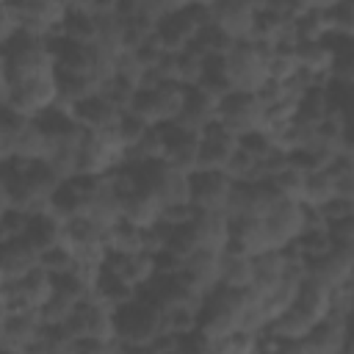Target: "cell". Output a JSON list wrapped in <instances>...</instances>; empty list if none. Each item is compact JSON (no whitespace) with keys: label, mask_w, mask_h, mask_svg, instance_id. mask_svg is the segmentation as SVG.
I'll use <instances>...</instances> for the list:
<instances>
[{"label":"cell","mask_w":354,"mask_h":354,"mask_svg":"<svg viewBox=\"0 0 354 354\" xmlns=\"http://www.w3.org/2000/svg\"><path fill=\"white\" fill-rule=\"evenodd\" d=\"M0 183L6 188L8 205L28 213V216L47 210L53 194L61 185V180L55 177V171L44 160L22 163V160H14V158L0 166Z\"/></svg>","instance_id":"1"},{"label":"cell","mask_w":354,"mask_h":354,"mask_svg":"<svg viewBox=\"0 0 354 354\" xmlns=\"http://www.w3.org/2000/svg\"><path fill=\"white\" fill-rule=\"evenodd\" d=\"M0 61H3L8 83L33 80V77H44L55 72V58H53L47 39H33L25 33H17L8 44L0 47Z\"/></svg>","instance_id":"2"},{"label":"cell","mask_w":354,"mask_h":354,"mask_svg":"<svg viewBox=\"0 0 354 354\" xmlns=\"http://www.w3.org/2000/svg\"><path fill=\"white\" fill-rule=\"evenodd\" d=\"M221 75L230 91L257 94L266 83V47L254 41H238L221 55Z\"/></svg>","instance_id":"3"},{"label":"cell","mask_w":354,"mask_h":354,"mask_svg":"<svg viewBox=\"0 0 354 354\" xmlns=\"http://www.w3.org/2000/svg\"><path fill=\"white\" fill-rule=\"evenodd\" d=\"M113 329H116V343H124V346H152L166 332L163 310L138 296L130 304L113 310Z\"/></svg>","instance_id":"4"},{"label":"cell","mask_w":354,"mask_h":354,"mask_svg":"<svg viewBox=\"0 0 354 354\" xmlns=\"http://www.w3.org/2000/svg\"><path fill=\"white\" fill-rule=\"evenodd\" d=\"M188 177L191 174H183V171L171 169L166 160H149V163L133 166L136 191L149 194L160 207L185 205L188 202Z\"/></svg>","instance_id":"5"},{"label":"cell","mask_w":354,"mask_h":354,"mask_svg":"<svg viewBox=\"0 0 354 354\" xmlns=\"http://www.w3.org/2000/svg\"><path fill=\"white\" fill-rule=\"evenodd\" d=\"M183 100H185V88L177 83H152L136 91L133 102H130V113H136L141 122H147L149 127H163L177 122L180 111H183Z\"/></svg>","instance_id":"6"},{"label":"cell","mask_w":354,"mask_h":354,"mask_svg":"<svg viewBox=\"0 0 354 354\" xmlns=\"http://www.w3.org/2000/svg\"><path fill=\"white\" fill-rule=\"evenodd\" d=\"M207 3H183L177 11L166 14L158 25H155V41L160 44L163 53L177 55L183 50L191 47L196 30L202 25H207Z\"/></svg>","instance_id":"7"},{"label":"cell","mask_w":354,"mask_h":354,"mask_svg":"<svg viewBox=\"0 0 354 354\" xmlns=\"http://www.w3.org/2000/svg\"><path fill=\"white\" fill-rule=\"evenodd\" d=\"M55 102H58V88H55V72H53V75H44V77L8 83L3 105L11 113H17L19 119H36L39 113L53 108Z\"/></svg>","instance_id":"8"},{"label":"cell","mask_w":354,"mask_h":354,"mask_svg":"<svg viewBox=\"0 0 354 354\" xmlns=\"http://www.w3.org/2000/svg\"><path fill=\"white\" fill-rule=\"evenodd\" d=\"M216 122L224 124L232 136H246L254 130H263L266 124V105L260 102L257 94H238L230 91L218 100V113Z\"/></svg>","instance_id":"9"},{"label":"cell","mask_w":354,"mask_h":354,"mask_svg":"<svg viewBox=\"0 0 354 354\" xmlns=\"http://www.w3.org/2000/svg\"><path fill=\"white\" fill-rule=\"evenodd\" d=\"M263 230H266V238H268V246L271 249H285L290 246L301 232H304V221H307V207L301 202H293V199H277L263 216Z\"/></svg>","instance_id":"10"},{"label":"cell","mask_w":354,"mask_h":354,"mask_svg":"<svg viewBox=\"0 0 354 354\" xmlns=\"http://www.w3.org/2000/svg\"><path fill=\"white\" fill-rule=\"evenodd\" d=\"M64 329L77 340H100V343L116 340L113 310L105 307L102 301H97L94 296H88V299L75 304V310H72L69 321L64 324Z\"/></svg>","instance_id":"11"},{"label":"cell","mask_w":354,"mask_h":354,"mask_svg":"<svg viewBox=\"0 0 354 354\" xmlns=\"http://www.w3.org/2000/svg\"><path fill=\"white\" fill-rule=\"evenodd\" d=\"M19 33L33 36V39H50L61 33V22L66 17V3H53V0H22L11 3Z\"/></svg>","instance_id":"12"},{"label":"cell","mask_w":354,"mask_h":354,"mask_svg":"<svg viewBox=\"0 0 354 354\" xmlns=\"http://www.w3.org/2000/svg\"><path fill=\"white\" fill-rule=\"evenodd\" d=\"M3 293H6V301H3L6 313H17V310H33V313H39L50 301V296H53V277L44 268L36 266L22 279L3 285Z\"/></svg>","instance_id":"13"},{"label":"cell","mask_w":354,"mask_h":354,"mask_svg":"<svg viewBox=\"0 0 354 354\" xmlns=\"http://www.w3.org/2000/svg\"><path fill=\"white\" fill-rule=\"evenodd\" d=\"M232 185L221 171H194L188 177V202L196 213H227Z\"/></svg>","instance_id":"14"},{"label":"cell","mask_w":354,"mask_h":354,"mask_svg":"<svg viewBox=\"0 0 354 354\" xmlns=\"http://www.w3.org/2000/svg\"><path fill=\"white\" fill-rule=\"evenodd\" d=\"M207 17H210V25H213L221 36H227L232 44L252 39L254 3H243V0L207 3Z\"/></svg>","instance_id":"15"},{"label":"cell","mask_w":354,"mask_h":354,"mask_svg":"<svg viewBox=\"0 0 354 354\" xmlns=\"http://www.w3.org/2000/svg\"><path fill=\"white\" fill-rule=\"evenodd\" d=\"M160 136H163V160L183 174H194L199 158V133L171 122L160 127Z\"/></svg>","instance_id":"16"},{"label":"cell","mask_w":354,"mask_h":354,"mask_svg":"<svg viewBox=\"0 0 354 354\" xmlns=\"http://www.w3.org/2000/svg\"><path fill=\"white\" fill-rule=\"evenodd\" d=\"M238 149V136H232L224 124L213 122L199 133V158L196 171H224L230 155Z\"/></svg>","instance_id":"17"},{"label":"cell","mask_w":354,"mask_h":354,"mask_svg":"<svg viewBox=\"0 0 354 354\" xmlns=\"http://www.w3.org/2000/svg\"><path fill=\"white\" fill-rule=\"evenodd\" d=\"M351 266H354V249L351 246H332L326 254L304 260V271L310 279L326 285L329 290L351 282Z\"/></svg>","instance_id":"18"},{"label":"cell","mask_w":354,"mask_h":354,"mask_svg":"<svg viewBox=\"0 0 354 354\" xmlns=\"http://www.w3.org/2000/svg\"><path fill=\"white\" fill-rule=\"evenodd\" d=\"M218 100H221V97H216V94L199 88V86L185 88V100H183V111H180V116H177V124L185 127V130L202 133L207 124L216 122Z\"/></svg>","instance_id":"19"},{"label":"cell","mask_w":354,"mask_h":354,"mask_svg":"<svg viewBox=\"0 0 354 354\" xmlns=\"http://www.w3.org/2000/svg\"><path fill=\"white\" fill-rule=\"evenodd\" d=\"M66 238V221H61L55 213L50 210H41V213H30L28 221H25V230H22V241L36 252H47L58 243H64Z\"/></svg>","instance_id":"20"},{"label":"cell","mask_w":354,"mask_h":354,"mask_svg":"<svg viewBox=\"0 0 354 354\" xmlns=\"http://www.w3.org/2000/svg\"><path fill=\"white\" fill-rule=\"evenodd\" d=\"M122 113L124 111L113 108L102 94H91V97H86V100H80V102L72 105V116H75V122L86 133H100V130L116 127Z\"/></svg>","instance_id":"21"},{"label":"cell","mask_w":354,"mask_h":354,"mask_svg":"<svg viewBox=\"0 0 354 354\" xmlns=\"http://www.w3.org/2000/svg\"><path fill=\"white\" fill-rule=\"evenodd\" d=\"M44 324L39 318V313L33 310H17V313H6V326H3V340L0 346L8 351L22 354L39 335H41Z\"/></svg>","instance_id":"22"},{"label":"cell","mask_w":354,"mask_h":354,"mask_svg":"<svg viewBox=\"0 0 354 354\" xmlns=\"http://www.w3.org/2000/svg\"><path fill=\"white\" fill-rule=\"evenodd\" d=\"M191 232H194L196 249L224 252L230 246V218H227V213H194Z\"/></svg>","instance_id":"23"},{"label":"cell","mask_w":354,"mask_h":354,"mask_svg":"<svg viewBox=\"0 0 354 354\" xmlns=\"http://www.w3.org/2000/svg\"><path fill=\"white\" fill-rule=\"evenodd\" d=\"M36 266H39V254L22 238H11V241L0 243V282L3 285L22 279Z\"/></svg>","instance_id":"24"},{"label":"cell","mask_w":354,"mask_h":354,"mask_svg":"<svg viewBox=\"0 0 354 354\" xmlns=\"http://www.w3.org/2000/svg\"><path fill=\"white\" fill-rule=\"evenodd\" d=\"M310 354H337L348 340V321L346 318H335V315H326L324 321H318L307 337H304Z\"/></svg>","instance_id":"25"},{"label":"cell","mask_w":354,"mask_h":354,"mask_svg":"<svg viewBox=\"0 0 354 354\" xmlns=\"http://www.w3.org/2000/svg\"><path fill=\"white\" fill-rule=\"evenodd\" d=\"M105 271L122 277L124 282H130L136 290H141L152 277H155V263L152 254L147 252H136V254H108L105 257Z\"/></svg>","instance_id":"26"},{"label":"cell","mask_w":354,"mask_h":354,"mask_svg":"<svg viewBox=\"0 0 354 354\" xmlns=\"http://www.w3.org/2000/svg\"><path fill=\"white\" fill-rule=\"evenodd\" d=\"M218 266H221V252H205L196 249L183 260V274L202 290L210 293L218 285Z\"/></svg>","instance_id":"27"},{"label":"cell","mask_w":354,"mask_h":354,"mask_svg":"<svg viewBox=\"0 0 354 354\" xmlns=\"http://www.w3.org/2000/svg\"><path fill=\"white\" fill-rule=\"evenodd\" d=\"M285 266H288V254L285 249H268L257 257H252V290L266 293L268 288L279 285L285 277Z\"/></svg>","instance_id":"28"},{"label":"cell","mask_w":354,"mask_h":354,"mask_svg":"<svg viewBox=\"0 0 354 354\" xmlns=\"http://www.w3.org/2000/svg\"><path fill=\"white\" fill-rule=\"evenodd\" d=\"M47 155H50V138H47L44 130L36 124V119H25V122L19 124V133H17L14 160L39 163V160H47Z\"/></svg>","instance_id":"29"},{"label":"cell","mask_w":354,"mask_h":354,"mask_svg":"<svg viewBox=\"0 0 354 354\" xmlns=\"http://www.w3.org/2000/svg\"><path fill=\"white\" fill-rule=\"evenodd\" d=\"M163 207L144 191H130L122 196V221L138 227V230H149L160 221Z\"/></svg>","instance_id":"30"},{"label":"cell","mask_w":354,"mask_h":354,"mask_svg":"<svg viewBox=\"0 0 354 354\" xmlns=\"http://www.w3.org/2000/svg\"><path fill=\"white\" fill-rule=\"evenodd\" d=\"M91 296H94L97 301H102L105 307L119 310V307L130 304L133 299H138V290H136L130 282H124L122 277H116V274H111V271L102 268L100 277H97V282H94Z\"/></svg>","instance_id":"31"},{"label":"cell","mask_w":354,"mask_h":354,"mask_svg":"<svg viewBox=\"0 0 354 354\" xmlns=\"http://www.w3.org/2000/svg\"><path fill=\"white\" fill-rule=\"evenodd\" d=\"M105 252H108V254H136V252H147V232L119 218L113 227L105 230Z\"/></svg>","instance_id":"32"},{"label":"cell","mask_w":354,"mask_h":354,"mask_svg":"<svg viewBox=\"0 0 354 354\" xmlns=\"http://www.w3.org/2000/svg\"><path fill=\"white\" fill-rule=\"evenodd\" d=\"M218 285L221 288H232V290H243L252 285V257L224 249L221 252V266H218Z\"/></svg>","instance_id":"33"},{"label":"cell","mask_w":354,"mask_h":354,"mask_svg":"<svg viewBox=\"0 0 354 354\" xmlns=\"http://www.w3.org/2000/svg\"><path fill=\"white\" fill-rule=\"evenodd\" d=\"M332 196H335V183H332V174H329L326 169H321V171H307V174H304V188H301V199H299L304 207L318 210V207H324Z\"/></svg>","instance_id":"34"},{"label":"cell","mask_w":354,"mask_h":354,"mask_svg":"<svg viewBox=\"0 0 354 354\" xmlns=\"http://www.w3.org/2000/svg\"><path fill=\"white\" fill-rule=\"evenodd\" d=\"M55 88H58V102L75 105L91 94H97V86L86 75H72V72H58L55 69Z\"/></svg>","instance_id":"35"},{"label":"cell","mask_w":354,"mask_h":354,"mask_svg":"<svg viewBox=\"0 0 354 354\" xmlns=\"http://www.w3.org/2000/svg\"><path fill=\"white\" fill-rule=\"evenodd\" d=\"M230 183H254L260 180V171H257V158H252L249 152H243L241 147L230 155L224 171H221Z\"/></svg>","instance_id":"36"},{"label":"cell","mask_w":354,"mask_h":354,"mask_svg":"<svg viewBox=\"0 0 354 354\" xmlns=\"http://www.w3.org/2000/svg\"><path fill=\"white\" fill-rule=\"evenodd\" d=\"M266 180L271 183V188L277 191V196H282V199H293V202H299V199H301L304 171L293 169L290 163H288L282 171H277V174H271V177H266Z\"/></svg>","instance_id":"37"},{"label":"cell","mask_w":354,"mask_h":354,"mask_svg":"<svg viewBox=\"0 0 354 354\" xmlns=\"http://www.w3.org/2000/svg\"><path fill=\"white\" fill-rule=\"evenodd\" d=\"M22 122L25 119H19L6 105H0V163L14 158V144H17V133H19Z\"/></svg>","instance_id":"38"},{"label":"cell","mask_w":354,"mask_h":354,"mask_svg":"<svg viewBox=\"0 0 354 354\" xmlns=\"http://www.w3.org/2000/svg\"><path fill=\"white\" fill-rule=\"evenodd\" d=\"M72 266H75V257H72V249L66 246V241L39 254V268H44L50 277H61V274L72 271Z\"/></svg>","instance_id":"39"},{"label":"cell","mask_w":354,"mask_h":354,"mask_svg":"<svg viewBox=\"0 0 354 354\" xmlns=\"http://www.w3.org/2000/svg\"><path fill=\"white\" fill-rule=\"evenodd\" d=\"M72 310H75V301H69V299H64V296H58V293L53 290L50 301L39 310V318H41V324H44L47 329H55V326H64V324L69 321Z\"/></svg>","instance_id":"40"},{"label":"cell","mask_w":354,"mask_h":354,"mask_svg":"<svg viewBox=\"0 0 354 354\" xmlns=\"http://www.w3.org/2000/svg\"><path fill=\"white\" fill-rule=\"evenodd\" d=\"M149 130V124L147 122H141L136 113H130V111H124L122 116H119V124H116V133H119V138H122V144L130 149L144 133Z\"/></svg>","instance_id":"41"},{"label":"cell","mask_w":354,"mask_h":354,"mask_svg":"<svg viewBox=\"0 0 354 354\" xmlns=\"http://www.w3.org/2000/svg\"><path fill=\"white\" fill-rule=\"evenodd\" d=\"M326 235H329L332 246H351L354 243V216L329 221L326 224Z\"/></svg>","instance_id":"42"},{"label":"cell","mask_w":354,"mask_h":354,"mask_svg":"<svg viewBox=\"0 0 354 354\" xmlns=\"http://www.w3.org/2000/svg\"><path fill=\"white\" fill-rule=\"evenodd\" d=\"M17 33H19V25H17V17H14L11 3H0V47L8 44Z\"/></svg>","instance_id":"43"},{"label":"cell","mask_w":354,"mask_h":354,"mask_svg":"<svg viewBox=\"0 0 354 354\" xmlns=\"http://www.w3.org/2000/svg\"><path fill=\"white\" fill-rule=\"evenodd\" d=\"M77 354H116V340H111V343L80 340V351H77Z\"/></svg>","instance_id":"44"},{"label":"cell","mask_w":354,"mask_h":354,"mask_svg":"<svg viewBox=\"0 0 354 354\" xmlns=\"http://www.w3.org/2000/svg\"><path fill=\"white\" fill-rule=\"evenodd\" d=\"M6 91H8V77H6V69H3V61H0V105L6 102Z\"/></svg>","instance_id":"45"},{"label":"cell","mask_w":354,"mask_h":354,"mask_svg":"<svg viewBox=\"0 0 354 354\" xmlns=\"http://www.w3.org/2000/svg\"><path fill=\"white\" fill-rule=\"evenodd\" d=\"M3 326H6V307H0V340H3Z\"/></svg>","instance_id":"46"},{"label":"cell","mask_w":354,"mask_h":354,"mask_svg":"<svg viewBox=\"0 0 354 354\" xmlns=\"http://www.w3.org/2000/svg\"><path fill=\"white\" fill-rule=\"evenodd\" d=\"M0 166H3V163H0Z\"/></svg>","instance_id":"47"}]
</instances>
